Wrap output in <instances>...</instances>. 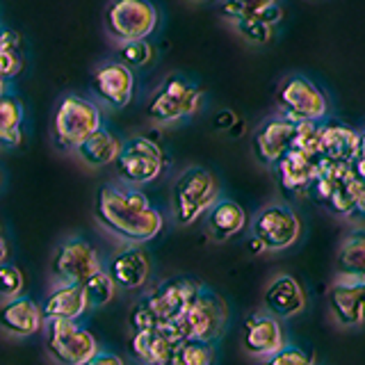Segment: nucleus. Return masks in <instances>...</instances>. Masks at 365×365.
Instances as JSON below:
<instances>
[{
    "label": "nucleus",
    "mask_w": 365,
    "mask_h": 365,
    "mask_svg": "<svg viewBox=\"0 0 365 365\" xmlns=\"http://www.w3.org/2000/svg\"><path fill=\"white\" fill-rule=\"evenodd\" d=\"M96 222L114 237L128 245H144L160 235L165 226L163 212L153 208L146 194L128 182H106L96 190Z\"/></svg>",
    "instance_id": "obj_1"
},
{
    "label": "nucleus",
    "mask_w": 365,
    "mask_h": 365,
    "mask_svg": "<svg viewBox=\"0 0 365 365\" xmlns=\"http://www.w3.org/2000/svg\"><path fill=\"white\" fill-rule=\"evenodd\" d=\"M203 106V89L185 73H169L146 103V119L158 125H171L192 119Z\"/></svg>",
    "instance_id": "obj_2"
},
{
    "label": "nucleus",
    "mask_w": 365,
    "mask_h": 365,
    "mask_svg": "<svg viewBox=\"0 0 365 365\" xmlns=\"http://www.w3.org/2000/svg\"><path fill=\"white\" fill-rule=\"evenodd\" d=\"M220 199V180L205 167L182 169L171 187V215L178 226H190Z\"/></svg>",
    "instance_id": "obj_3"
},
{
    "label": "nucleus",
    "mask_w": 365,
    "mask_h": 365,
    "mask_svg": "<svg viewBox=\"0 0 365 365\" xmlns=\"http://www.w3.org/2000/svg\"><path fill=\"white\" fill-rule=\"evenodd\" d=\"M103 123L106 121L94 101L80 94H64L53 112V140L62 151L73 153V148Z\"/></svg>",
    "instance_id": "obj_4"
},
{
    "label": "nucleus",
    "mask_w": 365,
    "mask_h": 365,
    "mask_svg": "<svg viewBox=\"0 0 365 365\" xmlns=\"http://www.w3.org/2000/svg\"><path fill=\"white\" fill-rule=\"evenodd\" d=\"M160 11L151 0H108L103 28L114 43L148 39L158 30Z\"/></svg>",
    "instance_id": "obj_5"
},
{
    "label": "nucleus",
    "mask_w": 365,
    "mask_h": 365,
    "mask_svg": "<svg viewBox=\"0 0 365 365\" xmlns=\"http://www.w3.org/2000/svg\"><path fill=\"white\" fill-rule=\"evenodd\" d=\"M117 165V176L119 180L128 182V185L142 187L153 182L167 165V155L163 151V146L153 142L151 137L135 135L123 140L121 151L114 160Z\"/></svg>",
    "instance_id": "obj_6"
},
{
    "label": "nucleus",
    "mask_w": 365,
    "mask_h": 365,
    "mask_svg": "<svg viewBox=\"0 0 365 365\" xmlns=\"http://www.w3.org/2000/svg\"><path fill=\"white\" fill-rule=\"evenodd\" d=\"M277 103L283 117L294 123L324 121L329 114V98L311 78L292 73L281 80L277 89Z\"/></svg>",
    "instance_id": "obj_7"
},
{
    "label": "nucleus",
    "mask_w": 365,
    "mask_h": 365,
    "mask_svg": "<svg viewBox=\"0 0 365 365\" xmlns=\"http://www.w3.org/2000/svg\"><path fill=\"white\" fill-rule=\"evenodd\" d=\"M226 319H228L226 302L215 290H210L208 285H199V290L194 294L192 304L187 306V311L182 313V317L176 319V322L185 338H199V340L215 342L224 334Z\"/></svg>",
    "instance_id": "obj_8"
},
{
    "label": "nucleus",
    "mask_w": 365,
    "mask_h": 365,
    "mask_svg": "<svg viewBox=\"0 0 365 365\" xmlns=\"http://www.w3.org/2000/svg\"><path fill=\"white\" fill-rule=\"evenodd\" d=\"M46 345L57 365H85L98 351L96 338L76 319H48L46 324Z\"/></svg>",
    "instance_id": "obj_9"
},
{
    "label": "nucleus",
    "mask_w": 365,
    "mask_h": 365,
    "mask_svg": "<svg viewBox=\"0 0 365 365\" xmlns=\"http://www.w3.org/2000/svg\"><path fill=\"white\" fill-rule=\"evenodd\" d=\"M98 269H103L98 251L80 235L62 240L51 260V274L55 283H85Z\"/></svg>",
    "instance_id": "obj_10"
},
{
    "label": "nucleus",
    "mask_w": 365,
    "mask_h": 365,
    "mask_svg": "<svg viewBox=\"0 0 365 365\" xmlns=\"http://www.w3.org/2000/svg\"><path fill=\"white\" fill-rule=\"evenodd\" d=\"M254 233L267 251H283L292 247L302 235V222L297 212L285 203H267L251 222Z\"/></svg>",
    "instance_id": "obj_11"
},
{
    "label": "nucleus",
    "mask_w": 365,
    "mask_h": 365,
    "mask_svg": "<svg viewBox=\"0 0 365 365\" xmlns=\"http://www.w3.org/2000/svg\"><path fill=\"white\" fill-rule=\"evenodd\" d=\"M91 91L106 108L123 110L135 96V73L119 60L101 62L91 73Z\"/></svg>",
    "instance_id": "obj_12"
},
{
    "label": "nucleus",
    "mask_w": 365,
    "mask_h": 365,
    "mask_svg": "<svg viewBox=\"0 0 365 365\" xmlns=\"http://www.w3.org/2000/svg\"><path fill=\"white\" fill-rule=\"evenodd\" d=\"M199 285L201 283L192 281L187 277H171L160 283L158 288L151 290L146 297H142V299L148 308H151L158 324L176 322V319H180L182 313L187 311V306L192 304Z\"/></svg>",
    "instance_id": "obj_13"
},
{
    "label": "nucleus",
    "mask_w": 365,
    "mask_h": 365,
    "mask_svg": "<svg viewBox=\"0 0 365 365\" xmlns=\"http://www.w3.org/2000/svg\"><path fill=\"white\" fill-rule=\"evenodd\" d=\"M297 128H299V123L283 117V114H277V117L260 121V125L254 133V140H251V148H254V155L258 163L265 167L277 165L279 160L294 146Z\"/></svg>",
    "instance_id": "obj_14"
},
{
    "label": "nucleus",
    "mask_w": 365,
    "mask_h": 365,
    "mask_svg": "<svg viewBox=\"0 0 365 365\" xmlns=\"http://www.w3.org/2000/svg\"><path fill=\"white\" fill-rule=\"evenodd\" d=\"M242 347L249 356L265 359L283 347V329L279 317L269 313H254L247 317L242 331Z\"/></svg>",
    "instance_id": "obj_15"
},
{
    "label": "nucleus",
    "mask_w": 365,
    "mask_h": 365,
    "mask_svg": "<svg viewBox=\"0 0 365 365\" xmlns=\"http://www.w3.org/2000/svg\"><path fill=\"white\" fill-rule=\"evenodd\" d=\"M108 274L117 283V288L140 290L148 281V274H151V258H148V254L140 245H130L125 249H119L112 256Z\"/></svg>",
    "instance_id": "obj_16"
},
{
    "label": "nucleus",
    "mask_w": 365,
    "mask_h": 365,
    "mask_svg": "<svg viewBox=\"0 0 365 365\" xmlns=\"http://www.w3.org/2000/svg\"><path fill=\"white\" fill-rule=\"evenodd\" d=\"M43 311L37 302L30 297H11L3 306H0V329L9 336L28 338L34 336L39 329H43Z\"/></svg>",
    "instance_id": "obj_17"
},
{
    "label": "nucleus",
    "mask_w": 365,
    "mask_h": 365,
    "mask_svg": "<svg viewBox=\"0 0 365 365\" xmlns=\"http://www.w3.org/2000/svg\"><path fill=\"white\" fill-rule=\"evenodd\" d=\"M359 135L340 121H319L317 155L338 165H349L356 158Z\"/></svg>",
    "instance_id": "obj_18"
},
{
    "label": "nucleus",
    "mask_w": 365,
    "mask_h": 365,
    "mask_svg": "<svg viewBox=\"0 0 365 365\" xmlns=\"http://www.w3.org/2000/svg\"><path fill=\"white\" fill-rule=\"evenodd\" d=\"M329 306L342 327H365V283L336 281L329 292Z\"/></svg>",
    "instance_id": "obj_19"
},
{
    "label": "nucleus",
    "mask_w": 365,
    "mask_h": 365,
    "mask_svg": "<svg viewBox=\"0 0 365 365\" xmlns=\"http://www.w3.org/2000/svg\"><path fill=\"white\" fill-rule=\"evenodd\" d=\"M262 302H265L269 315L285 319L304 311L306 294L302 290L299 281L292 279L290 274H279L277 279L269 281L265 294H262Z\"/></svg>",
    "instance_id": "obj_20"
},
{
    "label": "nucleus",
    "mask_w": 365,
    "mask_h": 365,
    "mask_svg": "<svg viewBox=\"0 0 365 365\" xmlns=\"http://www.w3.org/2000/svg\"><path fill=\"white\" fill-rule=\"evenodd\" d=\"M121 137L114 133L108 123H103L98 130H94L85 142H80L73 153L78 155V160L83 165L91 167V169H101L114 165L119 151H121Z\"/></svg>",
    "instance_id": "obj_21"
},
{
    "label": "nucleus",
    "mask_w": 365,
    "mask_h": 365,
    "mask_svg": "<svg viewBox=\"0 0 365 365\" xmlns=\"http://www.w3.org/2000/svg\"><path fill=\"white\" fill-rule=\"evenodd\" d=\"M317 163H319L317 155H311L302 151V148L292 146L290 151L274 165V169H277V174H279L281 187L292 194L306 192V187L311 185V180L317 171Z\"/></svg>",
    "instance_id": "obj_22"
},
{
    "label": "nucleus",
    "mask_w": 365,
    "mask_h": 365,
    "mask_svg": "<svg viewBox=\"0 0 365 365\" xmlns=\"http://www.w3.org/2000/svg\"><path fill=\"white\" fill-rule=\"evenodd\" d=\"M41 311L46 319H78L80 315H85L89 311V302L83 283H55Z\"/></svg>",
    "instance_id": "obj_23"
},
{
    "label": "nucleus",
    "mask_w": 365,
    "mask_h": 365,
    "mask_svg": "<svg viewBox=\"0 0 365 365\" xmlns=\"http://www.w3.org/2000/svg\"><path fill=\"white\" fill-rule=\"evenodd\" d=\"M336 281L365 283V228L345 235L336 254Z\"/></svg>",
    "instance_id": "obj_24"
},
{
    "label": "nucleus",
    "mask_w": 365,
    "mask_h": 365,
    "mask_svg": "<svg viewBox=\"0 0 365 365\" xmlns=\"http://www.w3.org/2000/svg\"><path fill=\"white\" fill-rule=\"evenodd\" d=\"M205 215H208V231L217 242H226L228 237L237 235L247 226V212L233 199L220 197Z\"/></svg>",
    "instance_id": "obj_25"
},
{
    "label": "nucleus",
    "mask_w": 365,
    "mask_h": 365,
    "mask_svg": "<svg viewBox=\"0 0 365 365\" xmlns=\"http://www.w3.org/2000/svg\"><path fill=\"white\" fill-rule=\"evenodd\" d=\"M174 347L176 345L163 334L160 327L148 329V331H133V336H130V354L142 365L171 361Z\"/></svg>",
    "instance_id": "obj_26"
},
{
    "label": "nucleus",
    "mask_w": 365,
    "mask_h": 365,
    "mask_svg": "<svg viewBox=\"0 0 365 365\" xmlns=\"http://www.w3.org/2000/svg\"><path fill=\"white\" fill-rule=\"evenodd\" d=\"M23 123H26V108L16 91L0 96V148H16L23 142Z\"/></svg>",
    "instance_id": "obj_27"
},
{
    "label": "nucleus",
    "mask_w": 365,
    "mask_h": 365,
    "mask_svg": "<svg viewBox=\"0 0 365 365\" xmlns=\"http://www.w3.org/2000/svg\"><path fill=\"white\" fill-rule=\"evenodd\" d=\"M283 19V9L281 5H272L269 9L262 11L260 16H251V19H240L235 21L233 26L237 30V34L242 39H247L249 43L254 46H265L272 41L274 37V28H277V23Z\"/></svg>",
    "instance_id": "obj_28"
},
{
    "label": "nucleus",
    "mask_w": 365,
    "mask_h": 365,
    "mask_svg": "<svg viewBox=\"0 0 365 365\" xmlns=\"http://www.w3.org/2000/svg\"><path fill=\"white\" fill-rule=\"evenodd\" d=\"M23 66H26V55H23L21 34L0 23V76L14 80Z\"/></svg>",
    "instance_id": "obj_29"
},
{
    "label": "nucleus",
    "mask_w": 365,
    "mask_h": 365,
    "mask_svg": "<svg viewBox=\"0 0 365 365\" xmlns=\"http://www.w3.org/2000/svg\"><path fill=\"white\" fill-rule=\"evenodd\" d=\"M212 342L199 338H185L180 345L174 347V354H171V363L174 365H212Z\"/></svg>",
    "instance_id": "obj_30"
},
{
    "label": "nucleus",
    "mask_w": 365,
    "mask_h": 365,
    "mask_svg": "<svg viewBox=\"0 0 365 365\" xmlns=\"http://www.w3.org/2000/svg\"><path fill=\"white\" fill-rule=\"evenodd\" d=\"M83 288L87 292L89 308H101V306L112 302L114 292H117V283L112 281L108 269H98L96 274H91V277L83 283Z\"/></svg>",
    "instance_id": "obj_31"
},
{
    "label": "nucleus",
    "mask_w": 365,
    "mask_h": 365,
    "mask_svg": "<svg viewBox=\"0 0 365 365\" xmlns=\"http://www.w3.org/2000/svg\"><path fill=\"white\" fill-rule=\"evenodd\" d=\"M117 46H119L117 60L130 68H142L155 62V48L148 39H135V41H125Z\"/></svg>",
    "instance_id": "obj_32"
},
{
    "label": "nucleus",
    "mask_w": 365,
    "mask_h": 365,
    "mask_svg": "<svg viewBox=\"0 0 365 365\" xmlns=\"http://www.w3.org/2000/svg\"><path fill=\"white\" fill-rule=\"evenodd\" d=\"M277 3H279V0H222L220 11L231 23H235L240 19L260 16L262 11L269 9L272 5H277Z\"/></svg>",
    "instance_id": "obj_33"
},
{
    "label": "nucleus",
    "mask_w": 365,
    "mask_h": 365,
    "mask_svg": "<svg viewBox=\"0 0 365 365\" xmlns=\"http://www.w3.org/2000/svg\"><path fill=\"white\" fill-rule=\"evenodd\" d=\"M262 365H315V361L311 351H306L297 345H283L281 349L265 356Z\"/></svg>",
    "instance_id": "obj_34"
},
{
    "label": "nucleus",
    "mask_w": 365,
    "mask_h": 365,
    "mask_svg": "<svg viewBox=\"0 0 365 365\" xmlns=\"http://www.w3.org/2000/svg\"><path fill=\"white\" fill-rule=\"evenodd\" d=\"M23 272L11 262H0V297H19L23 292Z\"/></svg>",
    "instance_id": "obj_35"
},
{
    "label": "nucleus",
    "mask_w": 365,
    "mask_h": 365,
    "mask_svg": "<svg viewBox=\"0 0 365 365\" xmlns=\"http://www.w3.org/2000/svg\"><path fill=\"white\" fill-rule=\"evenodd\" d=\"M128 324H130L133 331H148V329H155L158 327V319L151 313V308L144 304V299H140V302L133 306V311L128 315Z\"/></svg>",
    "instance_id": "obj_36"
},
{
    "label": "nucleus",
    "mask_w": 365,
    "mask_h": 365,
    "mask_svg": "<svg viewBox=\"0 0 365 365\" xmlns=\"http://www.w3.org/2000/svg\"><path fill=\"white\" fill-rule=\"evenodd\" d=\"M85 365H123V361L117 356V354H112V351H101V349H98Z\"/></svg>",
    "instance_id": "obj_37"
},
{
    "label": "nucleus",
    "mask_w": 365,
    "mask_h": 365,
    "mask_svg": "<svg viewBox=\"0 0 365 365\" xmlns=\"http://www.w3.org/2000/svg\"><path fill=\"white\" fill-rule=\"evenodd\" d=\"M235 121H237V119H235V114H233L231 110H224V112L217 114L215 125H217V128H220V130H226V128H233Z\"/></svg>",
    "instance_id": "obj_38"
},
{
    "label": "nucleus",
    "mask_w": 365,
    "mask_h": 365,
    "mask_svg": "<svg viewBox=\"0 0 365 365\" xmlns=\"http://www.w3.org/2000/svg\"><path fill=\"white\" fill-rule=\"evenodd\" d=\"M351 171H354V176H356L361 182H365V155H356L349 163Z\"/></svg>",
    "instance_id": "obj_39"
},
{
    "label": "nucleus",
    "mask_w": 365,
    "mask_h": 365,
    "mask_svg": "<svg viewBox=\"0 0 365 365\" xmlns=\"http://www.w3.org/2000/svg\"><path fill=\"white\" fill-rule=\"evenodd\" d=\"M11 91H16V89H14V80H11V78H5V76H0V96L11 94Z\"/></svg>",
    "instance_id": "obj_40"
},
{
    "label": "nucleus",
    "mask_w": 365,
    "mask_h": 365,
    "mask_svg": "<svg viewBox=\"0 0 365 365\" xmlns=\"http://www.w3.org/2000/svg\"><path fill=\"white\" fill-rule=\"evenodd\" d=\"M249 251H251V254H254V256H258V254H262V251H267V249H265V245H262L260 240L254 235V237L249 240Z\"/></svg>",
    "instance_id": "obj_41"
},
{
    "label": "nucleus",
    "mask_w": 365,
    "mask_h": 365,
    "mask_svg": "<svg viewBox=\"0 0 365 365\" xmlns=\"http://www.w3.org/2000/svg\"><path fill=\"white\" fill-rule=\"evenodd\" d=\"M7 256H9V247L5 242V237L0 235V262H7Z\"/></svg>",
    "instance_id": "obj_42"
},
{
    "label": "nucleus",
    "mask_w": 365,
    "mask_h": 365,
    "mask_svg": "<svg viewBox=\"0 0 365 365\" xmlns=\"http://www.w3.org/2000/svg\"><path fill=\"white\" fill-rule=\"evenodd\" d=\"M359 135V146H356V155H365V128Z\"/></svg>",
    "instance_id": "obj_43"
},
{
    "label": "nucleus",
    "mask_w": 365,
    "mask_h": 365,
    "mask_svg": "<svg viewBox=\"0 0 365 365\" xmlns=\"http://www.w3.org/2000/svg\"><path fill=\"white\" fill-rule=\"evenodd\" d=\"M148 365H174L171 361H163V363H148Z\"/></svg>",
    "instance_id": "obj_44"
},
{
    "label": "nucleus",
    "mask_w": 365,
    "mask_h": 365,
    "mask_svg": "<svg viewBox=\"0 0 365 365\" xmlns=\"http://www.w3.org/2000/svg\"><path fill=\"white\" fill-rule=\"evenodd\" d=\"M192 3H205V0H192Z\"/></svg>",
    "instance_id": "obj_45"
},
{
    "label": "nucleus",
    "mask_w": 365,
    "mask_h": 365,
    "mask_svg": "<svg viewBox=\"0 0 365 365\" xmlns=\"http://www.w3.org/2000/svg\"><path fill=\"white\" fill-rule=\"evenodd\" d=\"M0 185H3V174H0Z\"/></svg>",
    "instance_id": "obj_46"
},
{
    "label": "nucleus",
    "mask_w": 365,
    "mask_h": 365,
    "mask_svg": "<svg viewBox=\"0 0 365 365\" xmlns=\"http://www.w3.org/2000/svg\"><path fill=\"white\" fill-rule=\"evenodd\" d=\"M0 231H3V226H0Z\"/></svg>",
    "instance_id": "obj_47"
}]
</instances>
